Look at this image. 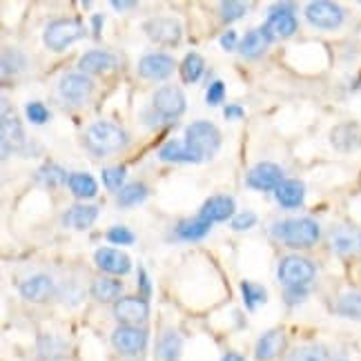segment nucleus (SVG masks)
Returning a JSON list of instances; mask_svg holds the SVG:
<instances>
[{"mask_svg": "<svg viewBox=\"0 0 361 361\" xmlns=\"http://www.w3.org/2000/svg\"><path fill=\"white\" fill-rule=\"evenodd\" d=\"M328 245L339 257H353L361 252V232L350 226H337L328 234Z\"/></svg>", "mask_w": 361, "mask_h": 361, "instance_id": "13", "label": "nucleus"}, {"mask_svg": "<svg viewBox=\"0 0 361 361\" xmlns=\"http://www.w3.org/2000/svg\"><path fill=\"white\" fill-rule=\"evenodd\" d=\"M330 143L339 152L361 149V125L357 123H339L330 132Z\"/></svg>", "mask_w": 361, "mask_h": 361, "instance_id": "18", "label": "nucleus"}, {"mask_svg": "<svg viewBox=\"0 0 361 361\" xmlns=\"http://www.w3.org/2000/svg\"><path fill=\"white\" fill-rule=\"evenodd\" d=\"M288 361H330L326 345L310 343V345H301L293 355L288 357Z\"/></svg>", "mask_w": 361, "mask_h": 361, "instance_id": "35", "label": "nucleus"}, {"mask_svg": "<svg viewBox=\"0 0 361 361\" xmlns=\"http://www.w3.org/2000/svg\"><path fill=\"white\" fill-rule=\"evenodd\" d=\"M221 361H245L239 353H226V357L221 359Z\"/></svg>", "mask_w": 361, "mask_h": 361, "instance_id": "50", "label": "nucleus"}, {"mask_svg": "<svg viewBox=\"0 0 361 361\" xmlns=\"http://www.w3.org/2000/svg\"><path fill=\"white\" fill-rule=\"evenodd\" d=\"M67 185L69 190H72V194L76 199H94L96 197V192H99V185H96V180L85 174V172H76L69 176L67 180Z\"/></svg>", "mask_w": 361, "mask_h": 361, "instance_id": "30", "label": "nucleus"}, {"mask_svg": "<svg viewBox=\"0 0 361 361\" xmlns=\"http://www.w3.org/2000/svg\"><path fill=\"white\" fill-rule=\"evenodd\" d=\"M207 232H210V224L203 219H194V221H183V224L176 228V237L183 241H197V239H203Z\"/></svg>", "mask_w": 361, "mask_h": 361, "instance_id": "31", "label": "nucleus"}, {"mask_svg": "<svg viewBox=\"0 0 361 361\" xmlns=\"http://www.w3.org/2000/svg\"><path fill=\"white\" fill-rule=\"evenodd\" d=\"M297 16L293 5H276L270 9V16L266 23V30L272 38H288L297 32Z\"/></svg>", "mask_w": 361, "mask_h": 361, "instance_id": "14", "label": "nucleus"}, {"mask_svg": "<svg viewBox=\"0 0 361 361\" xmlns=\"http://www.w3.org/2000/svg\"><path fill=\"white\" fill-rule=\"evenodd\" d=\"M20 297L32 301V303H43L54 295V281L47 274H36L32 279H27L20 283Z\"/></svg>", "mask_w": 361, "mask_h": 361, "instance_id": "21", "label": "nucleus"}, {"mask_svg": "<svg viewBox=\"0 0 361 361\" xmlns=\"http://www.w3.org/2000/svg\"><path fill=\"white\" fill-rule=\"evenodd\" d=\"M82 143H85V147L94 157L105 159V157H114L128 147V134L114 123L99 121L85 130V134H82Z\"/></svg>", "mask_w": 361, "mask_h": 361, "instance_id": "1", "label": "nucleus"}, {"mask_svg": "<svg viewBox=\"0 0 361 361\" xmlns=\"http://www.w3.org/2000/svg\"><path fill=\"white\" fill-rule=\"evenodd\" d=\"M82 23L80 20H74V18H61V20H54L47 25V30L43 34V40L45 45L51 49V51H63L67 49L69 45L78 40L82 36Z\"/></svg>", "mask_w": 361, "mask_h": 361, "instance_id": "6", "label": "nucleus"}, {"mask_svg": "<svg viewBox=\"0 0 361 361\" xmlns=\"http://www.w3.org/2000/svg\"><path fill=\"white\" fill-rule=\"evenodd\" d=\"M78 67L82 74H107L118 67V59L105 49H92L78 61Z\"/></svg>", "mask_w": 361, "mask_h": 361, "instance_id": "19", "label": "nucleus"}, {"mask_svg": "<svg viewBox=\"0 0 361 361\" xmlns=\"http://www.w3.org/2000/svg\"><path fill=\"white\" fill-rule=\"evenodd\" d=\"M245 11H247L245 3H234V0H226V3H221V18H224L226 23L243 18Z\"/></svg>", "mask_w": 361, "mask_h": 361, "instance_id": "39", "label": "nucleus"}, {"mask_svg": "<svg viewBox=\"0 0 361 361\" xmlns=\"http://www.w3.org/2000/svg\"><path fill=\"white\" fill-rule=\"evenodd\" d=\"M224 114H226V118H230V121H234V118H243V107H239V105H226Z\"/></svg>", "mask_w": 361, "mask_h": 361, "instance_id": "47", "label": "nucleus"}, {"mask_svg": "<svg viewBox=\"0 0 361 361\" xmlns=\"http://www.w3.org/2000/svg\"><path fill=\"white\" fill-rule=\"evenodd\" d=\"M335 361H348V359H335Z\"/></svg>", "mask_w": 361, "mask_h": 361, "instance_id": "52", "label": "nucleus"}, {"mask_svg": "<svg viewBox=\"0 0 361 361\" xmlns=\"http://www.w3.org/2000/svg\"><path fill=\"white\" fill-rule=\"evenodd\" d=\"M174 67L176 63L168 54H147L138 63V74L147 80H165L168 76H172Z\"/></svg>", "mask_w": 361, "mask_h": 361, "instance_id": "16", "label": "nucleus"}, {"mask_svg": "<svg viewBox=\"0 0 361 361\" xmlns=\"http://www.w3.org/2000/svg\"><path fill=\"white\" fill-rule=\"evenodd\" d=\"M252 226H257V214L255 212H243V214L232 219V230H237V232L250 230Z\"/></svg>", "mask_w": 361, "mask_h": 361, "instance_id": "44", "label": "nucleus"}, {"mask_svg": "<svg viewBox=\"0 0 361 361\" xmlns=\"http://www.w3.org/2000/svg\"><path fill=\"white\" fill-rule=\"evenodd\" d=\"M67 353V343L54 335H40L38 337V355L43 361H59Z\"/></svg>", "mask_w": 361, "mask_h": 361, "instance_id": "29", "label": "nucleus"}, {"mask_svg": "<svg viewBox=\"0 0 361 361\" xmlns=\"http://www.w3.org/2000/svg\"><path fill=\"white\" fill-rule=\"evenodd\" d=\"M180 353H183V339L176 330H165L159 337L157 343V355L161 361H178Z\"/></svg>", "mask_w": 361, "mask_h": 361, "instance_id": "26", "label": "nucleus"}, {"mask_svg": "<svg viewBox=\"0 0 361 361\" xmlns=\"http://www.w3.org/2000/svg\"><path fill=\"white\" fill-rule=\"evenodd\" d=\"M281 183H283V170L274 163H259L247 172V185L255 190L268 192V190H276Z\"/></svg>", "mask_w": 361, "mask_h": 361, "instance_id": "15", "label": "nucleus"}, {"mask_svg": "<svg viewBox=\"0 0 361 361\" xmlns=\"http://www.w3.org/2000/svg\"><path fill=\"white\" fill-rule=\"evenodd\" d=\"M286 332L274 328V330H268L266 335H261L257 345H255V357L257 361H272L279 357L283 350H286Z\"/></svg>", "mask_w": 361, "mask_h": 361, "instance_id": "17", "label": "nucleus"}, {"mask_svg": "<svg viewBox=\"0 0 361 361\" xmlns=\"http://www.w3.org/2000/svg\"><path fill=\"white\" fill-rule=\"evenodd\" d=\"M59 99L69 105V107H80L90 101V96L94 94V82L87 74L82 72H69L59 80L56 87Z\"/></svg>", "mask_w": 361, "mask_h": 361, "instance_id": "4", "label": "nucleus"}, {"mask_svg": "<svg viewBox=\"0 0 361 361\" xmlns=\"http://www.w3.org/2000/svg\"><path fill=\"white\" fill-rule=\"evenodd\" d=\"M25 114H27V118H30V123H34V125H43V123H47V118H49L47 107H45L43 103H40V101L27 103V105H25Z\"/></svg>", "mask_w": 361, "mask_h": 361, "instance_id": "41", "label": "nucleus"}, {"mask_svg": "<svg viewBox=\"0 0 361 361\" xmlns=\"http://www.w3.org/2000/svg\"><path fill=\"white\" fill-rule=\"evenodd\" d=\"M319 234L322 230L312 219H286L272 228V237L290 247H310L319 241Z\"/></svg>", "mask_w": 361, "mask_h": 361, "instance_id": "2", "label": "nucleus"}, {"mask_svg": "<svg viewBox=\"0 0 361 361\" xmlns=\"http://www.w3.org/2000/svg\"><path fill=\"white\" fill-rule=\"evenodd\" d=\"M203 69H205L203 59L199 56L197 51H190L188 56L183 59V65H180V74H183L185 82H197L203 76Z\"/></svg>", "mask_w": 361, "mask_h": 361, "instance_id": "34", "label": "nucleus"}, {"mask_svg": "<svg viewBox=\"0 0 361 361\" xmlns=\"http://www.w3.org/2000/svg\"><path fill=\"white\" fill-rule=\"evenodd\" d=\"M337 312L345 319H357L361 322V295L359 293H345L337 301Z\"/></svg>", "mask_w": 361, "mask_h": 361, "instance_id": "33", "label": "nucleus"}, {"mask_svg": "<svg viewBox=\"0 0 361 361\" xmlns=\"http://www.w3.org/2000/svg\"><path fill=\"white\" fill-rule=\"evenodd\" d=\"M274 194L279 205H283L286 210H295L305 199V185L301 180H283V183L274 190Z\"/></svg>", "mask_w": 361, "mask_h": 361, "instance_id": "25", "label": "nucleus"}, {"mask_svg": "<svg viewBox=\"0 0 361 361\" xmlns=\"http://www.w3.org/2000/svg\"><path fill=\"white\" fill-rule=\"evenodd\" d=\"M305 295H308V290H303V288H288L286 290V301L293 305V303H299L305 299Z\"/></svg>", "mask_w": 361, "mask_h": 361, "instance_id": "45", "label": "nucleus"}, {"mask_svg": "<svg viewBox=\"0 0 361 361\" xmlns=\"http://www.w3.org/2000/svg\"><path fill=\"white\" fill-rule=\"evenodd\" d=\"M99 219V207L96 205H74L69 207L63 216V224L72 230H87Z\"/></svg>", "mask_w": 361, "mask_h": 361, "instance_id": "23", "label": "nucleus"}, {"mask_svg": "<svg viewBox=\"0 0 361 361\" xmlns=\"http://www.w3.org/2000/svg\"><path fill=\"white\" fill-rule=\"evenodd\" d=\"M270 40H272V36L268 34L266 27H259V30H250L243 36L239 49H241V54H243L245 59H257V56H261V54L268 49Z\"/></svg>", "mask_w": 361, "mask_h": 361, "instance_id": "24", "label": "nucleus"}, {"mask_svg": "<svg viewBox=\"0 0 361 361\" xmlns=\"http://www.w3.org/2000/svg\"><path fill=\"white\" fill-rule=\"evenodd\" d=\"M147 197V190L143 183H130V185H125L121 192H118V205L123 207H132L136 203H141L145 201Z\"/></svg>", "mask_w": 361, "mask_h": 361, "instance_id": "36", "label": "nucleus"}, {"mask_svg": "<svg viewBox=\"0 0 361 361\" xmlns=\"http://www.w3.org/2000/svg\"><path fill=\"white\" fill-rule=\"evenodd\" d=\"M36 178H38V183H43L47 188H61V185H65V180H69L67 172L56 163H49L45 168H40Z\"/></svg>", "mask_w": 361, "mask_h": 361, "instance_id": "32", "label": "nucleus"}, {"mask_svg": "<svg viewBox=\"0 0 361 361\" xmlns=\"http://www.w3.org/2000/svg\"><path fill=\"white\" fill-rule=\"evenodd\" d=\"M107 241L109 243H118V245H132L134 243V232L123 228V226H116L107 232Z\"/></svg>", "mask_w": 361, "mask_h": 361, "instance_id": "42", "label": "nucleus"}, {"mask_svg": "<svg viewBox=\"0 0 361 361\" xmlns=\"http://www.w3.org/2000/svg\"><path fill=\"white\" fill-rule=\"evenodd\" d=\"M185 145L199 157V161L212 159L221 147V132L210 121H194L185 130Z\"/></svg>", "mask_w": 361, "mask_h": 361, "instance_id": "3", "label": "nucleus"}, {"mask_svg": "<svg viewBox=\"0 0 361 361\" xmlns=\"http://www.w3.org/2000/svg\"><path fill=\"white\" fill-rule=\"evenodd\" d=\"M149 305L143 297H123L114 303V317L121 326H138L147 322Z\"/></svg>", "mask_w": 361, "mask_h": 361, "instance_id": "10", "label": "nucleus"}, {"mask_svg": "<svg viewBox=\"0 0 361 361\" xmlns=\"http://www.w3.org/2000/svg\"><path fill=\"white\" fill-rule=\"evenodd\" d=\"M94 261H96V266H99L107 274H128L130 268H132L130 257L125 252H118V250H114V247L96 250Z\"/></svg>", "mask_w": 361, "mask_h": 361, "instance_id": "20", "label": "nucleus"}, {"mask_svg": "<svg viewBox=\"0 0 361 361\" xmlns=\"http://www.w3.org/2000/svg\"><path fill=\"white\" fill-rule=\"evenodd\" d=\"M234 199L232 197H224V194H219V197H212L207 199L201 207V214L199 219L207 221V224H216V221H228L232 214H234Z\"/></svg>", "mask_w": 361, "mask_h": 361, "instance_id": "22", "label": "nucleus"}, {"mask_svg": "<svg viewBox=\"0 0 361 361\" xmlns=\"http://www.w3.org/2000/svg\"><path fill=\"white\" fill-rule=\"evenodd\" d=\"M138 276H141V288H143V295H149V286H147V276H145V270L141 268L138 270Z\"/></svg>", "mask_w": 361, "mask_h": 361, "instance_id": "49", "label": "nucleus"}, {"mask_svg": "<svg viewBox=\"0 0 361 361\" xmlns=\"http://www.w3.org/2000/svg\"><path fill=\"white\" fill-rule=\"evenodd\" d=\"M152 107H154L157 114H161L163 118L174 121V118H178L180 114L185 112V96L178 87L165 85L154 94V99H152Z\"/></svg>", "mask_w": 361, "mask_h": 361, "instance_id": "11", "label": "nucleus"}, {"mask_svg": "<svg viewBox=\"0 0 361 361\" xmlns=\"http://www.w3.org/2000/svg\"><path fill=\"white\" fill-rule=\"evenodd\" d=\"M112 7H114V9H134L136 3H125V0H112Z\"/></svg>", "mask_w": 361, "mask_h": 361, "instance_id": "48", "label": "nucleus"}, {"mask_svg": "<svg viewBox=\"0 0 361 361\" xmlns=\"http://www.w3.org/2000/svg\"><path fill=\"white\" fill-rule=\"evenodd\" d=\"M143 32L152 43L159 45H176L183 34L180 23L174 18H149L143 23Z\"/></svg>", "mask_w": 361, "mask_h": 361, "instance_id": "12", "label": "nucleus"}, {"mask_svg": "<svg viewBox=\"0 0 361 361\" xmlns=\"http://www.w3.org/2000/svg\"><path fill=\"white\" fill-rule=\"evenodd\" d=\"M123 180H125V168H105L103 170V183L107 190L121 192L125 188Z\"/></svg>", "mask_w": 361, "mask_h": 361, "instance_id": "40", "label": "nucleus"}, {"mask_svg": "<svg viewBox=\"0 0 361 361\" xmlns=\"http://www.w3.org/2000/svg\"><path fill=\"white\" fill-rule=\"evenodd\" d=\"M90 293L96 301L112 303V301H118V297L123 295V283L116 279H96L90 288Z\"/></svg>", "mask_w": 361, "mask_h": 361, "instance_id": "28", "label": "nucleus"}, {"mask_svg": "<svg viewBox=\"0 0 361 361\" xmlns=\"http://www.w3.org/2000/svg\"><path fill=\"white\" fill-rule=\"evenodd\" d=\"M314 266L305 259V257H297L290 255L279 263V281L288 288H308L314 279Z\"/></svg>", "mask_w": 361, "mask_h": 361, "instance_id": "5", "label": "nucleus"}, {"mask_svg": "<svg viewBox=\"0 0 361 361\" xmlns=\"http://www.w3.org/2000/svg\"><path fill=\"white\" fill-rule=\"evenodd\" d=\"M224 99H226V85L221 80H214L212 85L207 87L205 101H207V105H219Z\"/></svg>", "mask_w": 361, "mask_h": 361, "instance_id": "43", "label": "nucleus"}, {"mask_svg": "<svg viewBox=\"0 0 361 361\" xmlns=\"http://www.w3.org/2000/svg\"><path fill=\"white\" fill-rule=\"evenodd\" d=\"M101 25H103V16H94V27H96L94 36H99V34H101Z\"/></svg>", "mask_w": 361, "mask_h": 361, "instance_id": "51", "label": "nucleus"}, {"mask_svg": "<svg viewBox=\"0 0 361 361\" xmlns=\"http://www.w3.org/2000/svg\"><path fill=\"white\" fill-rule=\"evenodd\" d=\"M112 345L128 357L143 355L147 348V332L138 326H118L112 332Z\"/></svg>", "mask_w": 361, "mask_h": 361, "instance_id": "9", "label": "nucleus"}, {"mask_svg": "<svg viewBox=\"0 0 361 361\" xmlns=\"http://www.w3.org/2000/svg\"><path fill=\"white\" fill-rule=\"evenodd\" d=\"M159 159L172 163H201L199 157L185 145V141H176V138H172L159 149Z\"/></svg>", "mask_w": 361, "mask_h": 361, "instance_id": "27", "label": "nucleus"}, {"mask_svg": "<svg viewBox=\"0 0 361 361\" xmlns=\"http://www.w3.org/2000/svg\"><path fill=\"white\" fill-rule=\"evenodd\" d=\"M0 143H3V159H7L11 152H18L25 147V132L20 118L13 109H9L7 99H3V121H0Z\"/></svg>", "mask_w": 361, "mask_h": 361, "instance_id": "7", "label": "nucleus"}, {"mask_svg": "<svg viewBox=\"0 0 361 361\" xmlns=\"http://www.w3.org/2000/svg\"><path fill=\"white\" fill-rule=\"evenodd\" d=\"M305 18H308L310 25L319 27V30L330 32L343 25L345 11L335 3H328V0H317V3H310L305 7Z\"/></svg>", "mask_w": 361, "mask_h": 361, "instance_id": "8", "label": "nucleus"}, {"mask_svg": "<svg viewBox=\"0 0 361 361\" xmlns=\"http://www.w3.org/2000/svg\"><path fill=\"white\" fill-rule=\"evenodd\" d=\"M241 293H243V301L250 310H255L259 303H266V290L257 283L241 281Z\"/></svg>", "mask_w": 361, "mask_h": 361, "instance_id": "38", "label": "nucleus"}, {"mask_svg": "<svg viewBox=\"0 0 361 361\" xmlns=\"http://www.w3.org/2000/svg\"><path fill=\"white\" fill-rule=\"evenodd\" d=\"M221 47H224L226 51H232L234 47H239V45H237V32L228 30L224 36H221Z\"/></svg>", "mask_w": 361, "mask_h": 361, "instance_id": "46", "label": "nucleus"}, {"mask_svg": "<svg viewBox=\"0 0 361 361\" xmlns=\"http://www.w3.org/2000/svg\"><path fill=\"white\" fill-rule=\"evenodd\" d=\"M25 65H27V61H25V56L18 51V49H5L3 51V76H13V74H18V72H23L25 69Z\"/></svg>", "mask_w": 361, "mask_h": 361, "instance_id": "37", "label": "nucleus"}]
</instances>
